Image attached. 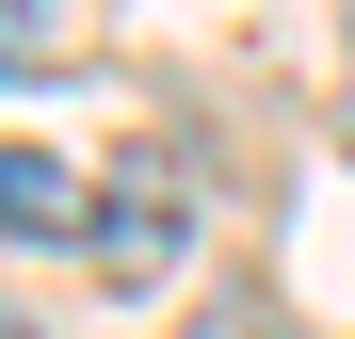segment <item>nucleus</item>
Returning a JSON list of instances; mask_svg holds the SVG:
<instances>
[{
  "instance_id": "f257e3e1",
  "label": "nucleus",
  "mask_w": 355,
  "mask_h": 339,
  "mask_svg": "<svg viewBox=\"0 0 355 339\" xmlns=\"http://www.w3.org/2000/svg\"><path fill=\"white\" fill-rule=\"evenodd\" d=\"M0 243H97V194L49 146H0Z\"/></svg>"
},
{
  "instance_id": "f03ea898",
  "label": "nucleus",
  "mask_w": 355,
  "mask_h": 339,
  "mask_svg": "<svg viewBox=\"0 0 355 339\" xmlns=\"http://www.w3.org/2000/svg\"><path fill=\"white\" fill-rule=\"evenodd\" d=\"M178 243H194V210H178V178H130V194H97V259H113V275H162Z\"/></svg>"
},
{
  "instance_id": "7ed1b4c3",
  "label": "nucleus",
  "mask_w": 355,
  "mask_h": 339,
  "mask_svg": "<svg viewBox=\"0 0 355 339\" xmlns=\"http://www.w3.org/2000/svg\"><path fill=\"white\" fill-rule=\"evenodd\" d=\"M65 49H81L65 0H0V65H65Z\"/></svg>"
},
{
  "instance_id": "20e7f679",
  "label": "nucleus",
  "mask_w": 355,
  "mask_h": 339,
  "mask_svg": "<svg viewBox=\"0 0 355 339\" xmlns=\"http://www.w3.org/2000/svg\"><path fill=\"white\" fill-rule=\"evenodd\" d=\"M194 339H291V323H275V307H259V291H226V307H210V323H194Z\"/></svg>"
},
{
  "instance_id": "39448f33",
  "label": "nucleus",
  "mask_w": 355,
  "mask_h": 339,
  "mask_svg": "<svg viewBox=\"0 0 355 339\" xmlns=\"http://www.w3.org/2000/svg\"><path fill=\"white\" fill-rule=\"evenodd\" d=\"M0 339H49V323H33V307H0Z\"/></svg>"
}]
</instances>
